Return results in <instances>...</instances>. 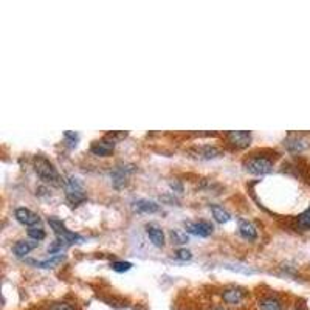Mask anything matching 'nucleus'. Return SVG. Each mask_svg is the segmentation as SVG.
I'll list each match as a JSON object with an SVG mask.
<instances>
[{
	"mask_svg": "<svg viewBox=\"0 0 310 310\" xmlns=\"http://www.w3.org/2000/svg\"><path fill=\"white\" fill-rule=\"evenodd\" d=\"M33 166H34L37 177L42 182H45L51 186H61L62 185V179H61L58 169L48 159H45L43 155H36L34 160H33Z\"/></svg>",
	"mask_w": 310,
	"mask_h": 310,
	"instance_id": "nucleus-1",
	"label": "nucleus"
},
{
	"mask_svg": "<svg viewBox=\"0 0 310 310\" xmlns=\"http://www.w3.org/2000/svg\"><path fill=\"white\" fill-rule=\"evenodd\" d=\"M243 168L247 172L253 175H265L272 172L273 169V162L264 155H251L243 162Z\"/></svg>",
	"mask_w": 310,
	"mask_h": 310,
	"instance_id": "nucleus-2",
	"label": "nucleus"
},
{
	"mask_svg": "<svg viewBox=\"0 0 310 310\" xmlns=\"http://www.w3.org/2000/svg\"><path fill=\"white\" fill-rule=\"evenodd\" d=\"M48 224H50L51 228H53V231L56 233L58 239H59L62 243L70 245V243H79V242H82V237H81L78 233L70 231L61 219H58V217H50V219H48Z\"/></svg>",
	"mask_w": 310,
	"mask_h": 310,
	"instance_id": "nucleus-3",
	"label": "nucleus"
},
{
	"mask_svg": "<svg viewBox=\"0 0 310 310\" xmlns=\"http://www.w3.org/2000/svg\"><path fill=\"white\" fill-rule=\"evenodd\" d=\"M64 185H65V197H67L69 203H72L73 206H76V205L85 202L87 194H85V191H84V188H82L79 179L70 177V179L65 180Z\"/></svg>",
	"mask_w": 310,
	"mask_h": 310,
	"instance_id": "nucleus-4",
	"label": "nucleus"
},
{
	"mask_svg": "<svg viewBox=\"0 0 310 310\" xmlns=\"http://www.w3.org/2000/svg\"><path fill=\"white\" fill-rule=\"evenodd\" d=\"M227 140L236 149H245L251 144V132H248V130H230V132H227Z\"/></svg>",
	"mask_w": 310,
	"mask_h": 310,
	"instance_id": "nucleus-5",
	"label": "nucleus"
},
{
	"mask_svg": "<svg viewBox=\"0 0 310 310\" xmlns=\"http://www.w3.org/2000/svg\"><path fill=\"white\" fill-rule=\"evenodd\" d=\"M115 149V141L109 140V138H102L98 141H93L90 146V152L93 155H98V157H109V155L114 152Z\"/></svg>",
	"mask_w": 310,
	"mask_h": 310,
	"instance_id": "nucleus-6",
	"label": "nucleus"
},
{
	"mask_svg": "<svg viewBox=\"0 0 310 310\" xmlns=\"http://www.w3.org/2000/svg\"><path fill=\"white\" fill-rule=\"evenodd\" d=\"M185 228H186L188 233L200 236V237H208L213 233V230H214L210 222H205V220H200V222H186Z\"/></svg>",
	"mask_w": 310,
	"mask_h": 310,
	"instance_id": "nucleus-7",
	"label": "nucleus"
},
{
	"mask_svg": "<svg viewBox=\"0 0 310 310\" xmlns=\"http://www.w3.org/2000/svg\"><path fill=\"white\" fill-rule=\"evenodd\" d=\"M14 216H16V219L22 224V225H27V227H36L39 222H40V217L36 214V213H33L31 210H28V208H17L16 210V213H14Z\"/></svg>",
	"mask_w": 310,
	"mask_h": 310,
	"instance_id": "nucleus-8",
	"label": "nucleus"
},
{
	"mask_svg": "<svg viewBox=\"0 0 310 310\" xmlns=\"http://www.w3.org/2000/svg\"><path fill=\"white\" fill-rule=\"evenodd\" d=\"M146 233H147L150 242H152L155 247L162 248V247L165 245V233H163V230H162L159 225L147 224V225H146Z\"/></svg>",
	"mask_w": 310,
	"mask_h": 310,
	"instance_id": "nucleus-9",
	"label": "nucleus"
},
{
	"mask_svg": "<svg viewBox=\"0 0 310 310\" xmlns=\"http://www.w3.org/2000/svg\"><path fill=\"white\" fill-rule=\"evenodd\" d=\"M134 208L138 213L143 214H152V213H157L160 210V205L153 200H147V198H140L137 202H134Z\"/></svg>",
	"mask_w": 310,
	"mask_h": 310,
	"instance_id": "nucleus-10",
	"label": "nucleus"
},
{
	"mask_svg": "<svg viewBox=\"0 0 310 310\" xmlns=\"http://www.w3.org/2000/svg\"><path fill=\"white\" fill-rule=\"evenodd\" d=\"M222 298H224V301H225L227 304H230V305H237V304H240V302L243 301L245 293H243V290H240V289H227V290H224Z\"/></svg>",
	"mask_w": 310,
	"mask_h": 310,
	"instance_id": "nucleus-11",
	"label": "nucleus"
},
{
	"mask_svg": "<svg viewBox=\"0 0 310 310\" xmlns=\"http://www.w3.org/2000/svg\"><path fill=\"white\" fill-rule=\"evenodd\" d=\"M192 152L195 153V157H200L205 160L216 159L220 155V149H217L216 146H200V147H195Z\"/></svg>",
	"mask_w": 310,
	"mask_h": 310,
	"instance_id": "nucleus-12",
	"label": "nucleus"
},
{
	"mask_svg": "<svg viewBox=\"0 0 310 310\" xmlns=\"http://www.w3.org/2000/svg\"><path fill=\"white\" fill-rule=\"evenodd\" d=\"M239 233L243 239L253 242L257 239V231L254 228V225L248 220H239Z\"/></svg>",
	"mask_w": 310,
	"mask_h": 310,
	"instance_id": "nucleus-13",
	"label": "nucleus"
},
{
	"mask_svg": "<svg viewBox=\"0 0 310 310\" xmlns=\"http://www.w3.org/2000/svg\"><path fill=\"white\" fill-rule=\"evenodd\" d=\"M37 240L36 242H30V240H19V242H16V245L13 247V251H14V254L17 256V257H24V256H27L31 250H34L36 247H37Z\"/></svg>",
	"mask_w": 310,
	"mask_h": 310,
	"instance_id": "nucleus-14",
	"label": "nucleus"
},
{
	"mask_svg": "<svg viewBox=\"0 0 310 310\" xmlns=\"http://www.w3.org/2000/svg\"><path fill=\"white\" fill-rule=\"evenodd\" d=\"M210 208H211L213 217H214L219 224H227V222L231 219L230 213L224 208V206H220V205H217V203H211Z\"/></svg>",
	"mask_w": 310,
	"mask_h": 310,
	"instance_id": "nucleus-15",
	"label": "nucleus"
},
{
	"mask_svg": "<svg viewBox=\"0 0 310 310\" xmlns=\"http://www.w3.org/2000/svg\"><path fill=\"white\" fill-rule=\"evenodd\" d=\"M261 310H284L281 301L275 296H265L259 301Z\"/></svg>",
	"mask_w": 310,
	"mask_h": 310,
	"instance_id": "nucleus-16",
	"label": "nucleus"
},
{
	"mask_svg": "<svg viewBox=\"0 0 310 310\" xmlns=\"http://www.w3.org/2000/svg\"><path fill=\"white\" fill-rule=\"evenodd\" d=\"M64 259H65V257H64L62 254H56V256L50 257V259L42 261V262H37V261H28V262L33 264V265H36V267H40V269H53V267H56L58 264H61Z\"/></svg>",
	"mask_w": 310,
	"mask_h": 310,
	"instance_id": "nucleus-17",
	"label": "nucleus"
},
{
	"mask_svg": "<svg viewBox=\"0 0 310 310\" xmlns=\"http://www.w3.org/2000/svg\"><path fill=\"white\" fill-rule=\"evenodd\" d=\"M296 227L302 231L310 230V206L296 217Z\"/></svg>",
	"mask_w": 310,
	"mask_h": 310,
	"instance_id": "nucleus-18",
	"label": "nucleus"
},
{
	"mask_svg": "<svg viewBox=\"0 0 310 310\" xmlns=\"http://www.w3.org/2000/svg\"><path fill=\"white\" fill-rule=\"evenodd\" d=\"M284 144L287 146V149L290 152H299V150H302L305 147V141L298 138V137H290L289 140H285Z\"/></svg>",
	"mask_w": 310,
	"mask_h": 310,
	"instance_id": "nucleus-19",
	"label": "nucleus"
},
{
	"mask_svg": "<svg viewBox=\"0 0 310 310\" xmlns=\"http://www.w3.org/2000/svg\"><path fill=\"white\" fill-rule=\"evenodd\" d=\"M28 236L36 242H39V240H42V239H45V231H43V228H40V227H31V228H28Z\"/></svg>",
	"mask_w": 310,
	"mask_h": 310,
	"instance_id": "nucleus-20",
	"label": "nucleus"
},
{
	"mask_svg": "<svg viewBox=\"0 0 310 310\" xmlns=\"http://www.w3.org/2000/svg\"><path fill=\"white\" fill-rule=\"evenodd\" d=\"M171 237H172L174 243H186L188 242V236L183 231H179V230H172Z\"/></svg>",
	"mask_w": 310,
	"mask_h": 310,
	"instance_id": "nucleus-21",
	"label": "nucleus"
},
{
	"mask_svg": "<svg viewBox=\"0 0 310 310\" xmlns=\"http://www.w3.org/2000/svg\"><path fill=\"white\" fill-rule=\"evenodd\" d=\"M132 269V264L130 262H114L112 264V270L118 272V273H123V272H127Z\"/></svg>",
	"mask_w": 310,
	"mask_h": 310,
	"instance_id": "nucleus-22",
	"label": "nucleus"
},
{
	"mask_svg": "<svg viewBox=\"0 0 310 310\" xmlns=\"http://www.w3.org/2000/svg\"><path fill=\"white\" fill-rule=\"evenodd\" d=\"M175 257H179V259H182V261H189L192 257V253L186 248H180V250H177Z\"/></svg>",
	"mask_w": 310,
	"mask_h": 310,
	"instance_id": "nucleus-23",
	"label": "nucleus"
},
{
	"mask_svg": "<svg viewBox=\"0 0 310 310\" xmlns=\"http://www.w3.org/2000/svg\"><path fill=\"white\" fill-rule=\"evenodd\" d=\"M127 137V132H109V134H106V138H109V140H112V141H118V140H123V138H126Z\"/></svg>",
	"mask_w": 310,
	"mask_h": 310,
	"instance_id": "nucleus-24",
	"label": "nucleus"
},
{
	"mask_svg": "<svg viewBox=\"0 0 310 310\" xmlns=\"http://www.w3.org/2000/svg\"><path fill=\"white\" fill-rule=\"evenodd\" d=\"M62 247H64V243L58 239V240L53 242V245L48 247V253H51V254H53V253H59V251L62 250Z\"/></svg>",
	"mask_w": 310,
	"mask_h": 310,
	"instance_id": "nucleus-25",
	"label": "nucleus"
},
{
	"mask_svg": "<svg viewBox=\"0 0 310 310\" xmlns=\"http://www.w3.org/2000/svg\"><path fill=\"white\" fill-rule=\"evenodd\" d=\"M50 310H75V308L70 304H67V302H58V304L51 305Z\"/></svg>",
	"mask_w": 310,
	"mask_h": 310,
	"instance_id": "nucleus-26",
	"label": "nucleus"
},
{
	"mask_svg": "<svg viewBox=\"0 0 310 310\" xmlns=\"http://www.w3.org/2000/svg\"><path fill=\"white\" fill-rule=\"evenodd\" d=\"M214 310H227V308H224V307H216Z\"/></svg>",
	"mask_w": 310,
	"mask_h": 310,
	"instance_id": "nucleus-27",
	"label": "nucleus"
},
{
	"mask_svg": "<svg viewBox=\"0 0 310 310\" xmlns=\"http://www.w3.org/2000/svg\"><path fill=\"white\" fill-rule=\"evenodd\" d=\"M295 310H304V308H301V307H298V308H295Z\"/></svg>",
	"mask_w": 310,
	"mask_h": 310,
	"instance_id": "nucleus-28",
	"label": "nucleus"
}]
</instances>
